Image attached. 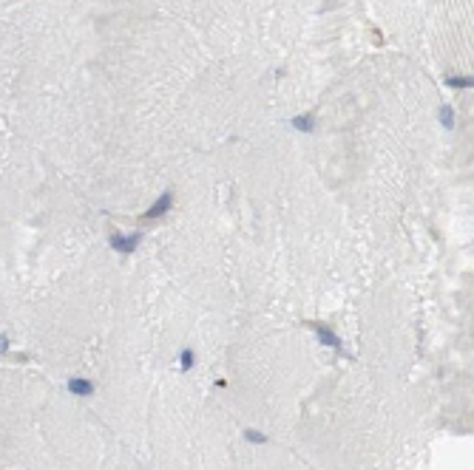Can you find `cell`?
<instances>
[{
    "mask_svg": "<svg viewBox=\"0 0 474 470\" xmlns=\"http://www.w3.org/2000/svg\"><path fill=\"white\" fill-rule=\"evenodd\" d=\"M191 366H193V351L188 348L185 354H182V368H191Z\"/></svg>",
    "mask_w": 474,
    "mask_h": 470,
    "instance_id": "cell-8",
    "label": "cell"
},
{
    "mask_svg": "<svg viewBox=\"0 0 474 470\" xmlns=\"http://www.w3.org/2000/svg\"><path fill=\"white\" fill-rule=\"evenodd\" d=\"M440 119H443L446 128H451V125H455V110H451L449 105H443V108H440Z\"/></svg>",
    "mask_w": 474,
    "mask_h": 470,
    "instance_id": "cell-7",
    "label": "cell"
},
{
    "mask_svg": "<svg viewBox=\"0 0 474 470\" xmlns=\"http://www.w3.org/2000/svg\"><path fill=\"white\" fill-rule=\"evenodd\" d=\"M171 204H173V193H165V195L159 198V202H156V204H151V207H148L145 218H159L162 213H168V210H171Z\"/></svg>",
    "mask_w": 474,
    "mask_h": 470,
    "instance_id": "cell-2",
    "label": "cell"
},
{
    "mask_svg": "<svg viewBox=\"0 0 474 470\" xmlns=\"http://www.w3.org/2000/svg\"><path fill=\"white\" fill-rule=\"evenodd\" d=\"M6 346H9V340H6V337H0V351H6Z\"/></svg>",
    "mask_w": 474,
    "mask_h": 470,
    "instance_id": "cell-10",
    "label": "cell"
},
{
    "mask_svg": "<svg viewBox=\"0 0 474 470\" xmlns=\"http://www.w3.org/2000/svg\"><path fill=\"white\" fill-rule=\"evenodd\" d=\"M315 331H318V337H321V343H326V346H338V337L333 334V331L326 329V326H321V323H315L313 326Z\"/></svg>",
    "mask_w": 474,
    "mask_h": 470,
    "instance_id": "cell-4",
    "label": "cell"
},
{
    "mask_svg": "<svg viewBox=\"0 0 474 470\" xmlns=\"http://www.w3.org/2000/svg\"><path fill=\"white\" fill-rule=\"evenodd\" d=\"M136 244H139V235H131V238H125V235H119V232H114V235H111V247L117 252H122V255H125V252H134Z\"/></svg>",
    "mask_w": 474,
    "mask_h": 470,
    "instance_id": "cell-1",
    "label": "cell"
},
{
    "mask_svg": "<svg viewBox=\"0 0 474 470\" xmlns=\"http://www.w3.org/2000/svg\"><path fill=\"white\" fill-rule=\"evenodd\" d=\"M293 125H296L298 130H313V116L301 114V116H296V119H293Z\"/></svg>",
    "mask_w": 474,
    "mask_h": 470,
    "instance_id": "cell-6",
    "label": "cell"
},
{
    "mask_svg": "<svg viewBox=\"0 0 474 470\" xmlns=\"http://www.w3.org/2000/svg\"><path fill=\"white\" fill-rule=\"evenodd\" d=\"M247 436H250V442H264V439H267V436L256 434V431H247Z\"/></svg>",
    "mask_w": 474,
    "mask_h": 470,
    "instance_id": "cell-9",
    "label": "cell"
},
{
    "mask_svg": "<svg viewBox=\"0 0 474 470\" xmlns=\"http://www.w3.org/2000/svg\"><path fill=\"white\" fill-rule=\"evenodd\" d=\"M68 391L77 394V397H88V394L94 391V385L88 383V379H71V383H68Z\"/></svg>",
    "mask_w": 474,
    "mask_h": 470,
    "instance_id": "cell-3",
    "label": "cell"
},
{
    "mask_svg": "<svg viewBox=\"0 0 474 470\" xmlns=\"http://www.w3.org/2000/svg\"><path fill=\"white\" fill-rule=\"evenodd\" d=\"M446 85H451V88H471V77H446Z\"/></svg>",
    "mask_w": 474,
    "mask_h": 470,
    "instance_id": "cell-5",
    "label": "cell"
}]
</instances>
